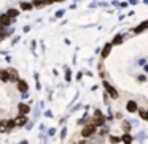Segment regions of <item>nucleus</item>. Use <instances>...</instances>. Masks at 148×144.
<instances>
[{
  "instance_id": "1",
  "label": "nucleus",
  "mask_w": 148,
  "mask_h": 144,
  "mask_svg": "<svg viewBox=\"0 0 148 144\" xmlns=\"http://www.w3.org/2000/svg\"><path fill=\"white\" fill-rule=\"evenodd\" d=\"M91 124L96 125V127H103V124H105V116L102 114V111H99V109L94 111V116H92V119H91Z\"/></svg>"
},
{
  "instance_id": "2",
  "label": "nucleus",
  "mask_w": 148,
  "mask_h": 144,
  "mask_svg": "<svg viewBox=\"0 0 148 144\" xmlns=\"http://www.w3.org/2000/svg\"><path fill=\"white\" fill-rule=\"evenodd\" d=\"M102 86H103V89H105V92L110 95V98H113V100H116L119 97V93H118V90L115 89V87L112 86V84L108 82V81H103L102 82Z\"/></svg>"
},
{
  "instance_id": "3",
  "label": "nucleus",
  "mask_w": 148,
  "mask_h": 144,
  "mask_svg": "<svg viewBox=\"0 0 148 144\" xmlns=\"http://www.w3.org/2000/svg\"><path fill=\"white\" fill-rule=\"evenodd\" d=\"M96 131H97V127L96 125H92V124H88L86 127L81 130V136L86 139V138H91V136H94L96 135Z\"/></svg>"
},
{
  "instance_id": "4",
  "label": "nucleus",
  "mask_w": 148,
  "mask_h": 144,
  "mask_svg": "<svg viewBox=\"0 0 148 144\" xmlns=\"http://www.w3.org/2000/svg\"><path fill=\"white\" fill-rule=\"evenodd\" d=\"M147 29H148V21H143V22H140L137 27H134V29H131V33H134V35H138V33L145 32Z\"/></svg>"
},
{
  "instance_id": "5",
  "label": "nucleus",
  "mask_w": 148,
  "mask_h": 144,
  "mask_svg": "<svg viewBox=\"0 0 148 144\" xmlns=\"http://www.w3.org/2000/svg\"><path fill=\"white\" fill-rule=\"evenodd\" d=\"M126 111L131 112V114H135V112L138 111V105H137V101H134V100H129V101L126 103Z\"/></svg>"
},
{
  "instance_id": "6",
  "label": "nucleus",
  "mask_w": 148,
  "mask_h": 144,
  "mask_svg": "<svg viewBox=\"0 0 148 144\" xmlns=\"http://www.w3.org/2000/svg\"><path fill=\"white\" fill-rule=\"evenodd\" d=\"M112 49H113L112 41H110V43H105V46H103L102 51H100V57H102V59H107V57L110 55V52H112Z\"/></svg>"
},
{
  "instance_id": "7",
  "label": "nucleus",
  "mask_w": 148,
  "mask_h": 144,
  "mask_svg": "<svg viewBox=\"0 0 148 144\" xmlns=\"http://www.w3.org/2000/svg\"><path fill=\"white\" fill-rule=\"evenodd\" d=\"M18 112H19L21 116H27L30 112V106L27 105V103H19V105H18Z\"/></svg>"
},
{
  "instance_id": "8",
  "label": "nucleus",
  "mask_w": 148,
  "mask_h": 144,
  "mask_svg": "<svg viewBox=\"0 0 148 144\" xmlns=\"http://www.w3.org/2000/svg\"><path fill=\"white\" fill-rule=\"evenodd\" d=\"M124 40H126V35H124V33H118V35L113 37L112 45H113V46H119V45H123V43H124Z\"/></svg>"
},
{
  "instance_id": "9",
  "label": "nucleus",
  "mask_w": 148,
  "mask_h": 144,
  "mask_svg": "<svg viewBox=\"0 0 148 144\" xmlns=\"http://www.w3.org/2000/svg\"><path fill=\"white\" fill-rule=\"evenodd\" d=\"M11 22H13V18H10L7 13L0 16V26H2V27H8Z\"/></svg>"
},
{
  "instance_id": "10",
  "label": "nucleus",
  "mask_w": 148,
  "mask_h": 144,
  "mask_svg": "<svg viewBox=\"0 0 148 144\" xmlns=\"http://www.w3.org/2000/svg\"><path fill=\"white\" fill-rule=\"evenodd\" d=\"M16 87H18V90H19V92H23V93H26L27 90H29V86H27V82L24 79H19L16 82Z\"/></svg>"
},
{
  "instance_id": "11",
  "label": "nucleus",
  "mask_w": 148,
  "mask_h": 144,
  "mask_svg": "<svg viewBox=\"0 0 148 144\" xmlns=\"http://www.w3.org/2000/svg\"><path fill=\"white\" fill-rule=\"evenodd\" d=\"M8 73H10V82H18L19 81V74L14 68H8Z\"/></svg>"
},
{
  "instance_id": "12",
  "label": "nucleus",
  "mask_w": 148,
  "mask_h": 144,
  "mask_svg": "<svg viewBox=\"0 0 148 144\" xmlns=\"http://www.w3.org/2000/svg\"><path fill=\"white\" fill-rule=\"evenodd\" d=\"M14 122H16V127H23V125L27 124V116H18L16 119H14Z\"/></svg>"
},
{
  "instance_id": "13",
  "label": "nucleus",
  "mask_w": 148,
  "mask_h": 144,
  "mask_svg": "<svg viewBox=\"0 0 148 144\" xmlns=\"http://www.w3.org/2000/svg\"><path fill=\"white\" fill-rule=\"evenodd\" d=\"M0 81H2V82H8V81H10V73H8V70H0Z\"/></svg>"
},
{
  "instance_id": "14",
  "label": "nucleus",
  "mask_w": 148,
  "mask_h": 144,
  "mask_svg": "<svg viewBox=\"0 0 148 144\" xmlns=\"http://www.w3.org/2000/svg\"><path fill=\"white\" fill-rule=\"evenodd\" d=\"M32 8H34L32 2H21V10H24V11H29V10H32Z\"/></svg>"
},
{
  "instance_id": "15",
  "label": "nucleus",
  "mask_w": 148,
  "mask_h": 144,
  "mask_svg": "<svg viewBox=\"0 0 148 144\" xmlns=\"http://www.w3.org/2000/svg\"><path fill=\"white\" fill-rule=\"evenodd\" d=\"M132 139H134V138H132V135H129V133H124V135L121 136V141H123L124 144H131Z\"/></svg>"
},
{
  "instance_id": "16",
  "label": "nucleus",
  "mask_w": 148,
  "mask_h": 144,
  "mask_svg": "<svg viewBox=\"0 0 148 144\" xmlns=\"http://www.w3.org/2000/svg\"><path fill=\"white\" fill-rule=\"evenodd\" d=\"M108 141H110V144H118V143H121V136L110 135V136H108Z\"/></svg>"
},
{
  "instance_id": "17",
  "label": "nucleus",
  "mask_w": 148,
  "mask_h": 144,
  "mask_svg": "<svg viewBox=\"0 0 148 144\" xmlns=\"http://www.w3.org/2000/svg\"><path fill=\"white\" fill-rule=\"evenodd\" d=\"M121 128L126 131V133H129V131H131V122H129V120H123Z\"/></svg>"
},
{
  "instance_id": "18",
  "label": "nucleus",
  "mask_w": 148,
  "mask_h": 144,
  "mask_svg": "<svg viewBox=\"0 0 148 144\" xmlns=\"http://www.w3.org/2000/svg\"><path fill=\"white\" fill-rule=\"evenodd\" d=\"M5 127H7V130H13V128H16V122H14V119L5 122Z\"/></svg>"
},
{
  "instance_id": "19",
  "label": "nucleus",
  "mask_w": 148,
  "mask_h": 144,
  "mask_svg": "<svg viewBox=\"0 0 148 144\" xmlns=\"http://www.w3.org/2000/svg\"><path fill=\"white\" fill-rule=\"evenodd\" d=\"M32 5L35 8H42V7H45V2H43V0H34Z\"/></svg>"
},
{
  "instance_id": "20",
  "label": "nucleus",
  "mask_w": 148,
  "mask_h": 144,
  "mask_svg": "<svg viewBox=\"0 0 148 144\" xmlns=\"http://www.w3.org/2000/svg\"><path fill=\"white\" fill-rule=\"evenodd\" d=\"M8 16H10V18H16L18 16V14H19V11H18V10H10V11H8Z\"/></svg>"
},
{
  "instance_id": "21",
  "label": "nucleus",
  "mask_w": 148,
  "mask_h": 144,
  "mask_svg": "<svg viewBox=\"0 0 148 144\" xmlns=\"http://www.w3.org/2000/svg\"><path fill=\"white\" fill-rule=\"evenodd\" d=\"M7 127H5V122H0V131H5Z\"/></svg>"
},
{
  "instance_id": "22",
  "label": "nucleus",
  "mask_w": 148,
  "mask_h": 144,
  "mask_svg": "<svg viewBox=\"0 0 148 144\" xmlns=\"http://www.w3.org/2000/svg\"><path fill=\"white\" fill-rule=\"evenodd\" d=\"M140 0H129V5H137Z\"/></svg>"
},
{
  "instance_id": "23",
  "label": "nucleus",
  "mask_w": 148,
  "mask_h": 144,
  "mask_svg": "<svg viewBox=\"0 0 148 144\" xmlns=\"http://www.w3.org/2000/svg\"><path fill=\"white\" fill-rule=\"evenodd\" d=\"M45 2V5H51V3H54V0H43Z\"/></svg>"
},
{
  "instance_id": "24",
  "label": "nucleus",
  "mask_w": 148,
  "mask_h": 144,
  "mask_svg": "<svg viewBox=\"0 0 148 144\" xmlns=\"http://www.w3.org/2000/svg\"><path fill=\"white\" fill-rule=\"evenodd\" d=\"M145 79H147V78H145V76H143V74H140V76H138V81H140V82H143V81H145Z\"/></svg>"
},
{
  "instance_id": "25",
  "label": "nucleus",
  "mask_w": 148,
  "mask_h": 144,
  "mask_svg": "<svg viewBox=\"0 0 148 144\" xmlns=\"http://www.w3.org/2000/svg\"><path fill=\"white\" fill-rule=\"evenodd\" d=\"M75 144H88L86 141H78V143H75Z\"/></svg>"
},
{
  "instance_id": "26",
  "label": "nucleus",
  "mask_w": 148,
  "mask_h": 144,
  "mask_svg": "<svg viewBox=\"0 0 148 144\" xmlns=\"http://www.w3.org/2000/svg\"><path fill=\"white\" fill-rule=\"evenodd\" d=\"M145 71H148V64H147V65H145Z\"/></svg>"
},
{
  "instance_id": "27",
  "label": "nucleus",
  "mask_w": 148,
  "mask_h": 144,
  "mask_svg": "<svg viewBox=\"0 0 148 144\" xmlns=\"http://www.w3.org/2000/svg\"><path fill=\"white\" fill-rule=\"evenodd\" d=\"M143 3H145V5H148V0H143Z\"/></svg>"
},
{
  "instance_id": "28",
  "label": "nucleus",
  "mask_w": 148,
  "mask_h": 144,
  "mask_svg": "<svg viewBox=\"0 0 148 144\" xmlns=\"http://www.w3.org/2000/svg\"><path fill=\"white\" fill-rule=\"evenodd\" d=\"M54 2H64V0H54Z\"/></svg>"
}]
</instances>
